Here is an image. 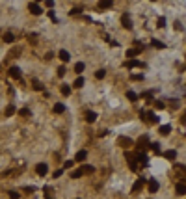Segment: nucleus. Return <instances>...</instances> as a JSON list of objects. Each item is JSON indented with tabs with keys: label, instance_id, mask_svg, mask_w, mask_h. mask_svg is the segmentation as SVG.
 <instances>
[{
	"label": "nucleus",
	"instance_id": "8",
	"mask_svg": "<svg viewBox=\"0 0 186 199\" xmlns=\"http://www.w3.org/2000/svg\"><path fill=\"white\" fill-rule=\"evenodd\" d=\"M175 190H177L179 195H186V182H177Z\"/></svg>",
	"mask_w": 186,
	"mask_h": 199
},
{
	"label": "nucleus",
	"instance_id": "10",
	"mask_svg": "<svg viewBox=\"0 0 186 199\" xmlns=\"http://www.w3.org/2000/svg\"><path fill=\"white\" fill-rule=\"evenodd\" d=\"M9 74H11L13 78H17V80H19V78H20V69L13 65V67H9Z\"/></svg>",
	"mask_w": 186,
	"mask_h": 199
},
{
	"label": "nucleus",
	"instance_id": "12",
	"mask_svg": "<svg viewBox=\"0 0 186 199\" xmlns=\"http://www.w3.org/2000/svg\"><path fill=\"white\" fill-rule=\"evenodd\" d=\"M112 6H114L112 0H102V2H99V8H101V9H110Z\"/></svg>",
	"mask_w": 186,
	"mask_h": 199
},
{
	"label": "nucleus",
	"instance_id": "31",
	"mask_svg": "<svg viewBox=\"0 0 186 199\" xmlns=\"http://www.w3.org/2000/svg\"><path fill=\"white\" fill-rule=\"evenodd\" d=\"M13 39H15V37H13V34H11V32L4 34V41H6V43H13Z\"/></svg>",
	"mask_w": 186,
	"mask_h": 199
},
{
	"label": "nucleus",
	"instance_id": "15",
	"mask_svg": "<svg viewBox=\"0 0 186 199\" xmlns=\"http://www.w3.org/2000/svg\"><path fill=\"white\" fill-rule=\"evenodd\" d=\"M164 156H166L168 160H175V158H177V151L169 149V151H166V153H164Z\"/></svg>",
	"mask_w": 186,
	"mask_h": 199
},
{
	"label": "nucleus",
	"instance_id": "7",
	"mask_svg": "<svg viewBox=\"0 0 186 199\" xmlns=\"http://www.w3.org/2000/svg\"><path fill=\"white\" fill-rule=\"evenodd\" d=\"M86 121L88 123H95V121H97V112H93V110L86 112Z\"/></svg>",
	"mask_w": 186,
	"mask_h": 199
},
{
	"label": "nucleus",
	"instance_id": "26",
	"mask_svg": "<svg viewBox=\"0 0 186 199\" xmlns=\"http://www.w3.org/2000/svg\"><path fill=\"white\" fill-rule=\"evenodd\" d=\"M104 77H106V71L104 69H99L97 73H95V78H97V80H102Z\"/></svg>",
	"mask_w": 186,
	"mask_h": 199
},
{
	"label": "nucleus",
	"instance_id": "3",
	"mask_svg": "<svg viewBox=\"0 0 186 199\" xmlns=\"http://www.w3.org/2000/svg\"><path fill=\"white\" fill-rule=\"evenodd\" d=\"M28 9H30L32 15H41V13H43V9H41V6L37 2H30L28 4Z\"/></svg>",
	"mask_w": 186,
	"mask_h": 199
},
{
	"label": "nucleus",
	"instance_id": "30",
	"mask_svg": "<svg viewBox=\"0 0 186 199\" xmlns=\"http://www.w3.org/2000/svg\"><path fill=\"white\" fill-rule=\"evenodd\" d=\"M151 45H153L155 49H164V47H166V45L162 43V41H158V39H153V43H151Z\"/></svg>",
	"mask_w": 186,
	"mask_h": 199
},
{
	"label": "nucleus",
	"instance_id": "18",
	"mask_svg": "<svg viewBox=\"0 0 186 199\" xmlns=\"http://www.w3.org/2000/svg\"><path fill=\"white\" fill-rule=\"evenodd\" d=\"M58 56H60V60H61V61H69V60H71V54H69L67 50H60Z\"/></svg>",
	"mask_w": 186,
	"mask_h": 199
},
{
	"label": "nucleus",
	"instance_id": "32",
	"mask_svg": "<svg viewBox=\"0 0 186 199\" xmlns=\"http://www.w3.org/2000/svg\"><path fill=\"white\" fill-rule=\"evenodd\" d=\"M13 114H15V106H13V104H9L8 108H6V115L9 117V115H13Z\"/></svg>",
	"mask_w": 186,
	"mask_h": 199
},
{
	"label": "nucleus",
	"instance_id": "11",
	"mask_svg": "<svg viewBox=\"0 0 186 199\" xmlns=\"http://www.w3.org/2000/svg\"><path fill=\"white\" fill-rule=\"evenodd\" d=\"M143 184H145V179H143V177H142V179H138L134 184H132V192H138V190H140L142 186H143Z\"/></svg>",
	"mask_w": 186,
	"mask_h": 199
},
{
	"label": "nucleus",
	"instance_id": "17",
	"mask_svg": "<svg viewBox=\"0 0 186 199\" xmlns=\"http://www.w3.org/2000/svg\"><path fill=\"white\" fill-rule=\"evenodd\" d=\"M86 156H88V153H86L84 149H82V151H78V153H77L74 160H77V162H82V160H86Z\"/></svg>",
	"mask_w": 186,
	"mask_h": 199
},
{
	"label": "nucleus",
	"instance_id": "29",
	"mask_svg": "<svg viewBox=\"0 0 186 199\" xmlns=\"http://www.w3.org/2000/svg\"><path fill=\"white\" fill-rule=\"evenodd\" d=\"M147 143H149V138H147V136H143V138L138 140V145H140V147H145Z\"/></svg>",
	"mask_w": 186,
	"mask_h": 199
},
{
	"label": "nucleus",
	"instance_id": "38",
	"mask_svg": "<svg viewBox=\"0 0 186 199\" xmlns=\"http://www.w3.org/2000/svg\"><path fill=\"white\" fill-rule=\"evenodd\" d=\"M19 197H20L19 192H9V199H19Z\"/></svg>",
	"mask_w": 186,
	"mask_h": 199
},
{
	"label": "nucleus",
	"instance_id": "42",
	"mask_svg": "<svg viewBox=\"0 0 186 199\" xmlns=\"http://www.w3.org/2000/svg\"><path fill=\"white\" fill-rule=\"evenodd\" d=\"M45 6H47V8H54V2H52V0H45Z\"/></svg>",
	"mask_w": 186,
	"mask_h": 199
},
{
	"label": "nucleus",
	"instance_id": "24",
	"mask_svg": "<svg viewBox=\"0 0 186 199\" xmlns=\"http://www.w3.org/2000/svg\"><path fill=\"white\" fill-rule=\"evenodd\" d=\"M149 145H151V149H153L156 155H160V143L158 141H153V143H149Z\"/></svg>",
	"mask_w": 186,
	"mask_h": 199
},
{
	"label": "nucleus",
	"instance_id": "40",
	"mask_svg": "<svg viewBox=\"0 0 186 199\" xmlns=\"http://www.w3.org/2000/svg\"><path fill=\"white\" fill-rule=\"evenodd\" d=\"M171 108H173V110H177V108H179V101H177V99L171 101Z\"/></svg>",
	"mask_w": 186,
	"mask_h": 199
},
{
	"label": "nucleus",
	"instance_id": "2",
	"mask_svg": "<svg viewBox=\"0 0 186 199\" xmlns=\"http://www.w3.org/2000/svg\"><path fill=\"white\" fill-rule=\"evenodd\" d=\"M125 160L128 162V166H130V169H132V171H136V169H138V164H136V156H134L132 153H125Z\"/></svg>",
	"mask_w": 186,
	"mask_h": 199
},
{
	"label": "nucleus",
	"instance_id": "34",
	"mask_svg": "<svg viewBox=\"0 0 186 199\" xmlns=\"http://www.w3.org/2000/svg\"><path fill=\"white\" fill-rule=\"evenodd\" d=\"M73 86H74V87H82V86H84V78H80V77H78L77 80H74V84H73Z\"/></svg>",
	"mask_w": 186,
	"mask_h": 199
},
{
	"label": "nucleus",
	"instance_id": "9",
	"mask_svg": "<svg viewBox=\"0 0 186 199\" xmlns=\"http://www.w3.org/2000/svg\"><path fill=\"white\" fill-rule=\"evenodd\" d=\"M145 121H149V123H158V115L155 112H149V114H145Z\"/></svg>",
	"mask_w": 186,
	"mask_h": 199
},
{
	"label": "nucleus",
	"instance_id": "39",
	"mask_svg": "<svg viewBox=\"0 0 186 199\" xmlns=\"http://www.w3.org/2000/svg\"><path fill=\"white\" fill-rule=\"evenodd\" d=\"M63 168H65V169H71V168H73V160H65Z\"/></svg>",
	"mask_w": 186,
	"mask_h": 199
},
{
	"label": "nucleus",
	"instance_id": "6",
	"mask_svg": "<svg viewBox=\"0 0 186 199\" xmlns=\"http://www.w3.org/2000/svg\"><path fill=\"white\" fill-rule=\"evenodd\" d=\"M121 23H123V26H125L127 30H130V28H132V19H130V15H127V13L121 17Z\"/></svg>",
	"mask_w": 186,
	"mask_h": 199
},
{
	"label": "nucleus",
	"instance_id": "4",
	"mask_svg": "<svg viewBox=\"0 0 186 199\" xmlns=\"http://www.w3.org/2000/svg\"><path fill=\"white\" fill-rule=\"evenodd\" d=\"M36 173H37V175H41V177H45L47 173H49V166H47L45 162L37 164V166H36Z\"/></svg>",
	"mask_w": 186,
	"mask_h": 199
},
{
	"label": "nucleus",
	"instance_id": "23",
	"mask_svg": "<svg viewBox=\"0 0 186 199\" xmlns=\"http://www.w3.org/2000/svg\"><path fill=\"white\" fill-rule=\"evenodd\" d=\"M138 54H140L138 49H128L127 50V58H134V56H138Z\"/></svg>",
	"mask_w": 186,
	"mask_h": 199
},
{
	"label": "nucleus",
	"instance_id": "25",
	"mask_svg": "<svg viewBox=\"0 0 186 199\" xmlns=\"http://www.w3.org/2000/svg\"><path fill=\"white\" fill-rule=\"evenodd\" d=\"M61 95H65V97H69V95H71V87H69L67 84L61 86Z\"/></svg>",
	"mask_w": 186,
	"mask_h": 199
},
{
	"label": "nucleus",
	"instance_id": "28",
	"mask_svg": "<svg viewBox=\"0 0 186 199\" xmlns=\"http://www.w3.org/2000/svg\"><path fill=\"white\" fill-rule=\"evenodd\" d=\"M19 114L23 115V117H30V115H32V112H30L28 108H20V110H19Z\"/></svg>",
	"mask_w": 186,
	"mask_h": 199
},
{
	"label": "nucleus",
	"instance_id": "35",
	"mask_svg": "<svg viewBox=\"0 0 186 199\" xmlns=\"http://www.w3.org/2000/svg\"><path fill=\"white\" fill-rule=\"evenodd\" d=\"M155 108L156 110H164V102L162 101H155Z\"/></svg>",
	"mask_w": 186,
	"mask_h": 199
},
{
	"label": "nucleus",
	"instance_id": "16",
	"mask_svg": "<svg viewBox=\"0 0 186 199\" xmlns=\"http://www.w3.org/2000/svg\"><path fill=\"white\" fill-rule=\"evenodd\" d=\"M127 67L128 69H132V67H143V63L138 61V60H130V61H127Z\"/></svg>",
	"mask_w": 186,
	"mask_h": 199
},
{
	"label": "nucleus",
	"instance_id": "1",
	"mask_svg": "<svg viewBox=\"0 0 186 199\" xmlns=\"http://www.w3.org/2000/svg\"><path fill=\"white\" fill-rule=\"evenodd\" d=\"M117 143H119V145H121L123 149H130L134 141L130 140V138H127V136H119V138H117Z\"/></svg>",
	"mask_w": 186,
	"mask_h": 199
},
{
	"label": "nucleus",
	"instance_id": "20",
	"mask_svg": "<svg viewBox=\"0 0 186 199\" xmlns=\"http://www.w3.org/2000/svg\"><path fill=\"white\" fill-rule=\"evenodd\" d=\"M136 156V160H140L142 164H147V155L145 153H138V155H134Z\"/></svg>",
	"mask_w": 186,
	"mask_h": 199
},
{
	"label": "nucleus",
	"instance_id": "14",
	"mask_svg": "<svg viewBox=\"0 0 186 199\" xmlns=\"http://www.w3.org/2000/svg\"><path fill=\"white\" fill-rule=\"evenodd\" d=\"M80 171H82V175H84V173H95V168L89 166V164H84V166L80 168Z\"/></svg>",
	"mask_w": 186,
	"mask_h": 199
},
{
	"label": "nucleus",
	"instance_id": "44",
	"mask_svg": "<svg viewBox=\"0 0 186 199\" xmlns=\"http://www.w3.org/2000/svg\"><path fill=\"white\" fill-rule=\"evenodd\" d=\"M49 17H50V19H52V20H54V23H56V15H54V11H52V9H50V11H49Z\"/></svg>",
	"mask_w": 186,
	"mask_h": 199
},
{
	"label": "nucleus",
	"instance_id": "36",
	"mask_svg": "<svg viewBox=\"0 0 186 199\" xmlns=\"http://www.w3.org/2000/svg\"><path fill=\"white\" fill-rule=\"evenodd\" d=\"M61 173H63L61 169H56V171L52 173V179H60V177H61Z\"/></svg>",
	"mask_w": 186,
	"mask_h": 199
},
{
	"label": "nucleus",
	"instance_id": "19",
	"mask_svg": "<svg viewBox=\"0 0 186 199\" xmlns=\"http://www.w3.org/2000/svg\"><path fill=\"white\" fill-rule=\"evenodd\" d=\"M169 132H171V125H162L160 127V134L162 136H168Z\"/></svg>",
	"mask_w": 186,
	"mask_h": 199
},
{
	"label": "nucleus",
	"instance_id": "33",
	"mask_svg": "<svg viewBox=\"0 0 186 199\" xmlns=\"http://www.w3.org/2000/svg\"><path fill=\"white\" fill-rule=\"evenodd\" d=\"M71 177H73V179H80V177H82V171H80V168H78V169H74L73 173H71Z\"/></svg>",
	"mask_w": 186,
	"mask_h": 199
},
{
	"label": "nucleus",
	"instance_id": "13",
	"mask_svg": "<svg viewBox=\"0 0 186 199\" xmlns=\"http://www.w3.org/2000/svg\"><path fill=\"white\" fill-rule=\"evenodd\" d=\"M52 110H54V114H63V112H65V104H61V102H56Z\"/></svg>",
	"mask_w": 186,
	"mask_h": 199
},
{
	"label": "nucleus",
	"instance_id": "22",
	"mask_svg": "<svg viewBox=\"0 0 186 199\" xmlns=\"http://www.w3.org/2000/svg\"><path fill=\"white\" fill-rule=\"evenodd\" d=\"M84 69H86V65L82 63V61H78V63H74V73H78V74H80V73L84 71Z\"/></svg>",
	"mask_w": 186,
	"mask_h": 199
},
{
	"label": "nucleus",
	"instance_id": "41",
	"mask_svg": "<svg viewBox=\"0 0 186 199\" xmlns=\"http://www.w3.org/2000/svg\"><path fill=\"white\" fill-rule=\"evenodd\" d=\"M58 77H65V67H60L58 69Z\"/></svg>",
	"mask_w": 186,
	"mask_h": 199
},
{
	"label": "nucleus",
	"instance_id": "5",
	"mask_svg": "<svg viewBox=\"0 0 186 199\" xmlns=\"http://www.w3.org/2000/svg\"><path fill=\"white\" fill-rule=\"evenodd\" d=\"M158 188H160V186H158L156 179H149V182H147V190L151 192V194H156V192H158Z\"/></svg>",
	"mask_w": 186,
	"mask_h": 199
},
{
	"label": "nucleus",
	"instance_id": "45",
	"mask_svg": "<svg viewBox=\"0 0 186 199\" xmlns=\"http://www.w3.org/2000/svg\"><path fill=\"white\" fill-rule=\"evenodd\" d=\"M80 11H82V9H80V8H74V9H73V11H71V15H77V13H80Z\"/></svg>",
	"mask_w": 186,
	"mask_h": 199
},
{
	"label": "nucleus",
	"instance_id": "37",
	"mask_svg": "<svg viewBox=\"0 0 186 199\" xmlns=\"http://www.w3.org/2000/svg\"><path fill=\"white\" fill-rule=\"evenodd\" d=\"M164 26H166V19L160 17V19H158V28H164Z\"/></svg>",
	"mask_w": 186,
	"mask_h": 199
},
{
	"label": "nucleus",
	"instance_id": "46",
	"mask_svg": "<svg viewBox=\"0 0 186 199\" xmlns=\"http://www.w3.org/2000/svg\"><path fill=\"white\" fill-rule=\"evenodd\" d=\"M181 123H182V125H186V114H184L182 117H181Z\"/></svg>",
	"mask_w": 186,
	"mask_h": 199
},
{
	"label": "nucleus",
	"instance_id": "43",
	"mask_svg": "<svg viewBox=\"0 0 186 199\" xmlns=\"http://www.w3.org/2000/svg\"><path fill=\"white\" fill-rule=\"evenodd\" d=\"M132 80H143V74H132Z\"/></svg>",
	"mask_w": 186,
	"mask_h": 199
},
{
	"label": "nucleus",
	"instance_id": "27",
	"mask_svg": "<svg viewBox=\"0 0 186 199\" xmlns=\"http://www.w3.org/2000/svg\"><path fill=\"white\" fill-rule=\"evenodd\" d=\"M32 84H34V90H36V91H43V84H41L39 80H34Z\"/></svg>",
	"mask_w": 186,
	"mask_h": 199
},
{
	"label": "nucleus",
	"instance_id": "21",
	"mask_svg": "<svg viewBox=\"0 0 186 199\" xmlns=\"http://www.w3.org/2000/svg\"><path fill=\"white\" fill-rule=\"evenodd\" d=\"M127 99H128V101H132V102H136V101H138V95H136L132 90H128V91H127Z\"/></svg>",
	"mask_w": 186,
	"mask_h": 199
}]
</instances>
